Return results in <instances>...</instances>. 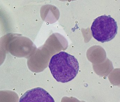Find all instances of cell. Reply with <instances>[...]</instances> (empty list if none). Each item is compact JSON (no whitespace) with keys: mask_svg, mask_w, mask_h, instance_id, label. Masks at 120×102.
I'll use <instances>...</instances> for the list:
<instances>
[{"mask_svg":"<svg viewBox=\"0 0 120 102\" xmlns=\"http://www.w3.org/2000/svg\"><path fill=\"white\" fill-rule=\"evenodd\" d=\"M92 35L100 42L113 39L118 32L117 22L110 15L100 16L94 20L90 27Z\"/></svg>","mask_w":120,"mask_h":102,"instance_id":"cell-2","label":"cell"},{"mask_svg":"<svg viewBox=\"0 0 120 102\" xmlns=\"http://www.w3.org/2000/svg\"><path fill=\"white\" fill-rule=\"evenodd\" d=\"M19 102H55L50 94L42 88L37 87L29 90L19 99Z\"/></svg>","mask_w":120,"mask_h":102,"instance_id":"cell-3","label":"cell"},{"mask_svg":"<svg viewBox=\"0 0 120 102\" xmlns=\"http://www.w3.org/2000/svg\"><path fill=\"white\" fill-rule=\"evenodd\" d=\"M49 67L57 81L66 83L76 76L79 71V63L74 56L62 51L52 57Z\"/></svg>","mask_w":120,"mask_h":102,"instance_id":"cell-1","label":"cell"}]
</instances>
